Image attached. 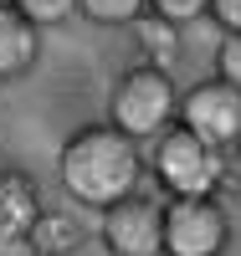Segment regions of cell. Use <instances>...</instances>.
<instances>
[{"label":"cell","mask_w":241,"mask_h":256,"mask_svg":"<svg viewBox=\"0 0 241 256\" xmlns=\"http://www.w3.org/2000/svg\"><path fill=\"white\" fill-rule=\"evenodd\" d=\"M231 220L215 195H169L159 256H226Z\"/></svg>","instance_id":"obj_4"},{"label":"cell","mask_w":241,"mask_h":256,"mask_svg":"<svg viewBox=\"0 0 241 256\" xmlns=\"http://www.w3.org/2000/svg\"><path fill=\"white\" fill-rule=\"evenodd\" d=\"M205 16H210L226 36H236V31H241V0H210V10H205Z\"/></svg>","instance_id":"obj_15"},{"label":"cell","mask_w":241,"mask_h":256,"mask_svg":"<svg viewBox=\"0 0 241 256\" xmlns=\"http://www.w3.org/2000/svg\"><path fill=\"white\" fill-rule=\"evenodd\" d=\"M236 180H241V144H236Z\"/></svg>","instance_id":"obj_17"},{"label":"cell","mask_w":241,"mask_h":256,"mask_svg":"<svg viewBox=\"0 0 241 256\" xmlns=\"http://www.w3.org/2000/svg\"><path fill=\"white\" fill-rule=\"evenodd\" d=\"M134 36L144 41V62L149 67H164L169 72V62L180 56V26H169V20H159V16H139L134 20Z\"/></svg>","instance_id":"obj_10"},{"label":"cell","mask_w":241,"mask_h":256,"mask_svg":"<svg viewBox=\"0 0 241 256\" xmlns=\"http://www.w3.org/2000/svg\"><path fill=\"white\" fill-rule=\"evenodd\" d=\"M41 56V26H31L11 0H0V82H16Z\"/></svg>","instance_id":"obj_8"},{"label":"cell","mask_w":241,"mask_h":256,"mask_svg":"<svg viewBox=\"0 0 241 256\" xmlns=\"http://www.w3.org/2000/svg\"><path fill=\"white\" fill-rule=\"evenodd\" d=\"M205 10H210V0H149V16H159V20H169V26H195V20H205Z\"/></svg>","instance_id":"obj_13"},{"label":"cell","mask_w":241,"mask_h":256,"mask_svg":"<svg viewBox=\"0 0 241 256\" xmlns=\"http://www.w3.org/2000/svg\"><path fill=\"white\" fill-rule=\"evenodd\" d=\"M174 108H180V92H174V77L164 67H149V62H134L123 67L113 92H108V123L123 128L128 138H159L174 123Z\"/></svg>","instance_id":"obj_2"},{"label":"cell","mask_w":241,"mask_h":256,"mask_svg":"<svg viewBox=\"0 0 241 256\" xmlns=\"http://www.w3.org/2000/svg\"><path fill=\"white\" fill-rule=\"evenodd\" d=\"M82 241H87V226L67 210H41L26 236V246L36 256H72V251H82Z\"/></svg>","instance_id":"obj_9"},{"label":"cell","mask_w":241,"mask_h":256,"mask_svg":"<svg viewBox=\"0 0 241 256\" xmlns=\"http://www.w3.org/2000/svg\"><path fill=\"white\" fill-rule=\"evenodd\" d=\"M215 77L231 82V88L241 92V31H236V36H226L221 46H215Z\"/></svg>","instance_id":"obj_14"},{"label":"cell","mask_w":241,"mask_h":256,"mask_svg":"<svg viewBox=\"0 0 241 256\" xmlns=\"http://www.w3.org/2000/svg\"><path fill=\"white\" fill-rule=\"evenodd\" d=\"M159 236H164V205L139 195V190L128 200L108 205L98 220V241L108 256H159Z\"/></svg>","instance_id":"obj_6"},{"label":"cell","mask_w":241,"mask_h":256,"mask_svg":"<svg viewBox=\"0 0 241 256\" xmlns=\"http://www.w3.org/2000/svg\"><path fill=\"white\" fill-rule=\"evenodd\" d=\"M149 169H154L164 195H215V184H221V154L180 123H169L154 138Z\"/></svg>","instance_id":"obj_3"},{"label":"cell","mask_w":241,"mask_h":256,"mask_svg":"<svg viewBox=\"0 0 241 256\" xmlns=\"http://www.w3.org/2000/svg\"><path fill=\"white\" fill-rule=\"evenodd\" d=\"M11 6L26 16L31 26H41V31H47V26H62V20L77 16V0H11Z\"/></svg>","instance_id":"obj_12"},{"label":"cell","mask_w":241,"mask_h":256,"mask_svg":"<svg viewBox=\"0 0 241 256\" xmlns=\"http://www.w3.org/2000/svg\"><path fill=\"white\" fill-rule=\"evenodd\" d=\"M144 169L149 164H144L139 138H128L113 123H82V128H72L67 144H62V154H57L62 190H67L77 205H87V210H108V205L128 200L139 190Z\"/></svg>","instance_id":"obj_1"},{"label":"cell","mask_w":241,"mask_h":256,"mask_svg":"<svg viewBox=\"0 0 241 256\" xmlns=\"http://www.w3.org/2000/svg\"><path fill=\"white\" fill-rule=\"evenodd\" d=\"M149 10V0H77V16H87L93 26H134Z\"/></svg>","instance_id":"obj_11"},{"label":"cell","mask_w":241,"mask_h":256,"mask_svg":"<svg viewBox=\"0 0 241 256\" xmlns=\"http://www.w3.org/2000/svg\"><path fill=\"white\" fill-rule=\"evenodd\" d=\"M16 251H21V256H36V251H31V246H26V241H16Z\"/></svg>","instance_id":"obj_16"},{"label":"cell","mask_w":241,"mask_h":256,"mask_svg":"<svg viewBox=\"0 0 241 256\" xmlns=\"http://www.w3.org/2000/svg\"><path fill=\"white\" fill-rule=\"evenodd\" d=\"M41 190L31 174H21V169H0V241H26L31 226L41 216Z\"/></svg>","instance_id":"obj_7"},{"label":"cell","mask_w":241,"mask_h":256,"mask_svg":"<svg viewBox=\"0 0 241 256\" xmlns=\"http://www.w3.org/2000/svg\"><path fill=\"white\" fill-rule=\"evenodd\" d=\"M174 123L190 128L200 144H210L215 154L241 144V92L221 77H200L195 88L180 92V108H174Z\"/></svg>","instance_id":"obj_5"}]
</instances>
